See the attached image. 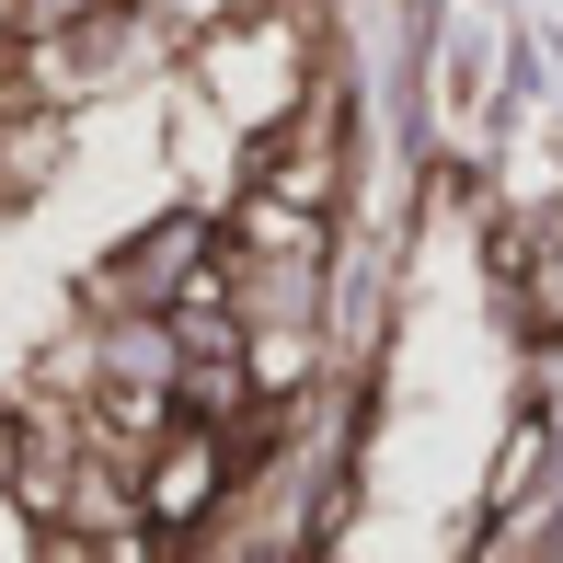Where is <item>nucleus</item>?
<instances>
[{
    "instance_id": "obj_1",
    "label": "nucleus",
    "mask_w": 563,
    "mask_h": 563,
    "mask_svg": "<svg viewBox=\"0 0 563 563\" xmlns=\"http://www.w3.org/2000/svg\"><path fill=\"white\" fill-rule=\"evenodd\" d=\"M69 299H81L92 322H104V311H162V322L173 311H208V299H219V208H208V196L150 208L139 230H115V242L81 265Z\"/></svg>"
},
{
    "instance_id": "obj_2",
    "label": "nucleus",
    "mask_w": 563,
    "mask_h": 563,
    "mask_svg": "<svg viewBox=\"0 0 563 563\" xmlns=\"http://www.w3.org/2000/svg\"><path fill=\"white\" fill-rule=\"evenodd\" d=\"M230 495H242V460H230V438L196 426V415H173L162 438L126 460V506H139V541L150 552H196L230 518Z\"/></svg>"
},
{
    "instance_id": "obj_3",
    "label": "nucleus",
    "mask_w": 563,
    "mask_h": 563,
    "mask_svg": "<svg viewBox=\"0 0 563 563\" xmlns=\"http://www.w3.org/2000/svg\"><path fill=\"white\" fill-rule=\"evenodd\" d=\"M563 483V415H552V391L541 379H529L518 402H506V438H495V460H483V495H472V541H506V529L529 518V506H541Z\"/></svg>"
},
{
    "instance_id": "obj_4",
    "label": "nucleus",
    "mask_w": 563,
    "mask_h": 563,
    "mask_svg": "<svg viewBox=\"0 0 563 563\" xmlns=\"http://www.w3.org/2000/svg\"><path fill=\"white\" fill-rule=\"evenodd\" d=\"M69 150H81V115H58V104H12L0 115V219H35L46 196H58Z\"/></svg>"
},
{
    "instance_id": "obj_5",
    "label": "nucleus",
    "mask_w": 563,
    "mask_h": 563,
    "mask_svg": "<svg viewBox=\"0 0 563 563\" xmlns=\"http://www.w3.org/2000/svg\"><path fill=\"white\" fill-rule=\"evenodd\" d=\"M92 12H115V0H0V35L46 46V35H69V23H92Z\"/></svg>"
}]
</instances>
